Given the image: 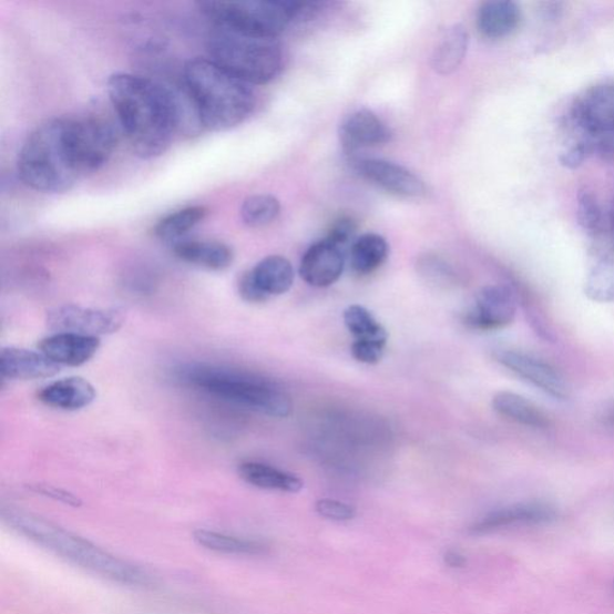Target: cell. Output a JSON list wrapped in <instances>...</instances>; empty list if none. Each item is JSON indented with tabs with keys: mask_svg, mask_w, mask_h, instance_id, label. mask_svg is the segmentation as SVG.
<instances>
[{
	"mask_svg": "<svg viewBox=\"0 0 614 614\" xmlns=\"http://www.w3.org/2000/svg\"><path fill=\"white\" fill-rule=\"evenodd\" d=\"M116 145L114 131L99 120H52L38 126L22 145L18 171L28 187L64 194L101 167Z\"/></svg>",
	"mask_w": 614,
	"mask_h": 614,
	"instance_id": "6da1fadb",
	"label": "cell"
},
{
	"mask_svg": "<svg viewBox=\"0 0 614 614\" xmlns=\"http://www.w3.org/2000/svg\"><path fill=\"white\" fill-rule=\"evenodd\" d=\"M108 93L130 147L144 160L167 152L182 121V104L168 88L153 80L119 72Z\"/></svg>",
	"mask_w": 614,
	"mask_h": 614,
	"instance_id": "7a4b0ae2",
	"label": "cell"
},
{
	"mask_svg": "<svg viewBox=\"0 0 614 614\" xmlns=\"http://www.w3.org/2000/svg\"><path fill=\"white\" fill-rule=\"evenodd\" d=\"M2 516L10 528L33 540L38 545L102 577L130 586H145L151 582L150 575L139 566L115 557L91 541L45 519L12 506L3 508Z\"/></svg>",
	"mask_w": 614,
	"mask_h": 614,
	"instance_id": "3957f363",
	"label": "cell"
},
{
	"mask_svg": "<svg viewBox=\"0 0 614 614\" xmlns=\"http://www.w3.org/2000/svg\"><path fill=\"white\" fill-rule=\"evenodd\" d=\"M184 84L196 119L211 131H227L244 123L255 110L256 96L250 84L229 74L211 60L188 61Z\"/></svg>",
	"mask_w": 614,
	"mask_h": 614,
	"instance_id": "277c9868",
	"label": "cell"
},
{
	"mask_svg": "<svg viewBox=\"0 0 614 614\" xmlns=\"http://www.w3.org/2000/svg\"><path fill=\"white\" fill-rule=\"evenodd\" d=\"M175 377L185 387L262 415L286 418L291 411L290 400L284 390L253 373L214 365L188 364L175 371Z\"/></svg>",
	"mask_w": 614,
	"mask_h": 614,
	"instance_id": "5b68a950",
	"label": "cell"
},
{
	"mask_svg": "<svg viewBox=\"0 0 614 614\" xmlns=\"http://www.w3.org/2000/svg\"><path fill=\"white\" fill-rule=\"evenodd\" d=\"M211 61L247 84H267L279 76L284 53L275 39H260L214 28L208 40Z\"/></svg>",
	"mask_w": 614,
	"mask_h": 614,
	"instance_id": "8992f818",
	"label": "cell"
},
{
	"mask_svg": "<svg viewBox=\"0 0 614 614\" xmlns=\"http://www.w3.org/2000/svg\"><path fill=\"white\" fill-rule=\"evenodd\" d=\"M303 2L248 0V2H202L204 17L215 27L260 39H275L299 21Z\"/></svg>",
	"mask_w": 614,
	"mask_h": 614,
	"instance_id": "52a82bcc",
	"label": "cell"
},
{
	"mask_svg": "<svg viewBox=\"0 0 614 614\" xmlns=\"http://www.w3.org/2000/svg\"><path fill=\"white\" fill-rule=\"evenodd\" d=\"M295 269L283 256H268L256 267L243 274L239 280V295L248 303H265L272 297L282 296L294 286Z\"/></svg>",
	"mask_w": 614,
	"mask_h": 614,
	"instance_id": "ba28073f",
	"label": "cell"
},
{
	"mask_svg": "<svg viewBox=\"0 0 614 614\" xmlns=\"http://www.w3.org/2000/svg\"><path fill=\"white\" fill-rule=\"evenodd\" d=\"M125 324L124 315L114 309H93L79 305L55 307L48 315V325L57 332H72L99 338L119 331Z\"/></svg>",
	"mask_w": 614,
	"mask_h": 614,
	"instance_id": "9c48e42d",
	"label": "cell"
},
{
	"mask_svg": "<svg viewBox=\"0 0 614 614\" xmlns=\"http://www.w3.org/2000/svg\"><path fill=\"white\" fill-rule=\"evenodd\" d=\"M518 313L514 291L504 285L482 287L464 315V324L475 330H501L513 324Z\"/></svg>",
	"mask_w": 614,
	"mask_h": 614,
	"instance_id": "30bf717a",
	"label": "cell"
},
{
	"mask_svg": "<svg viewBox=\"0 0 614 614\" xmlns=\"http://www.w3.org/2000/svg\"><path fill=\"white\" fill-rule=\"evenodd\" d=\"M495 360L553 399L563 401L570 398V386L565 377L550 362L515 349L499 350Z\"/></svg>",
	"mask_w": 614,
	"mask_h": 614,
	"instance_id": "8fae6325",
	"label": "cell"
},
{
	"mask_svg": "<svg viewBox=\"0 0 614 614\" xmlns=\"http://www.w3.org/2000/svg\"><path fill=\"white\" fill-rule=\"evenodd\" d=\"M354 165L362 178L387 193L402 197L426 195V184L413 172L382 158H356Z\"/></svg>",
	"mask_w": 614,
	"mask_h": 614,
	"instance_id": "7c38bea8",
	"label": "cell"
},
{
	"mask_svg": "<svg viewBox=\"0 0 614 614\" xmlns=\"http://www.w3.org/2000/svg\"><path fill=\"white\" fill-rule=\"evenodd\" d=\"M344 268L342 248L325 239L307 248L301 258L299 273L306 284L325 288L340 279Z\"/></svg>",
	"mask_w": 614,
	"mask_h": 614,
	"instance_id": "4fadbf2b",
	"label": "cell"
},
{
	"mask_svg": "<svg viewBox=\"0 0 614 614\" xmlns=\"http://www.w3.org/2000/svg\"><path fill=\"white\" fill-rule=\"evenodd\" d=\"M557 518L555 510L544 503H521L492 511L473 523L470 533L484 535L516 525L540 524Z\"/></svg>",
	"mask_w": 614,
	"mask_h": 614,
	"instance_id": "5bb4252c",
	"label": "cell"
},
{
	"mask_svg": "<svg viewBox=\"0 0 614 614\" xmlns=\"http://www.w3.org/2000/svg\"><path fill=\"white\" fill-rule=\"evenodd\" d=\"M391 139L390 129L369 110L350 113L340 127V140L348 155L375 145H381Z\"/></svg>",
	"mask_w": 614,
	"mask_h": 614,
	"instance_id": "9a60e30c",
	"label": "cell"
},
{
	"mask_svg": "<svg viewBox=\"0 0 614 614\" xmlns=\"http://www.w3.org/2000/svg\"><path fill=\"white\" fill-rule=\"evenodd\" d=\"M575 119L591 134L614 133V82L592 88L577 102Z\"/></svg>",
	"mask_w": 614,
	"mask_h": 614,
	"instance_id": "2e32d148",
	"label": "cell"
},
{
	"mask_svg": "<svg viewBox=\"0 0 614 614\" xmlns=\"http://www.w3.org/2000/svg\"><path fill=\"white\" fill-rule=\"evenodd\" d=\"M101 346L99 338L72 332H57L41 340L39 348L58 365L78 368L90 361Z\"/></svg>",
	"mask_w": 614,
	"mask_h": 614,
	"instance_id": "e0dca14e",
	"label": "cell"
},
{
	"mask_svg": "<svg viewBox=\"0 0 614 614\" xmlns=\"http://www.w3.org/2000/svg\"><path fill=\"white\" fill-rule=\"evenodd\" d=\"M60 371L61 365L33 350L8 347L3 348L0 355V372L8 379L32 381V379L53 377Z\"/></svg>",
	"mask_w": 614,
	"mask_h": 614,
	"instance_id": "ac0fdd59",
	"label": "cell"
},
{
	"mask_svg": "<svg viewBox=\"0 0 614 614\" xmlns=\"http://www.w3.org/2000/svg\"><path fill=\"white\" fill-rule=\"evenodd\" d=\"M95 398V388L82 377L60 379L38 392V399L43 405L63 411H79L93 403Z\"/></svg>",
	"mask_w": 614,
	"mask_h": 614,
	"instance_id": "d6986e66",
	"label": "cell"
},
{
	"mask_svg": "<svg viewBox=\"0 0 614 614\" xmlns=\"http://www.w3.org/2000/svg\"><path fill=\"white\" fill-rule=\"evenodd\" d=\"M175 257L203 269L223 272L232 266V248L214 241H182L173 246Z\"/></svg>",
	"mask_w": 614,
	"mask_h": 614,
	"instance_id": "ffe728a7",
	"label": "cell"
},
{
	"mask_svg": "<svg viewBox=\"0 0 614 614\" xmlns=\"http://www.w3.org/2000/svg\"><path fill=\"white\" fill-rule=\"evenodd\" d=\"M521 21L520 7L510 0L482 3L478 12V29L482 37L503 39L516 31Z\"/></svg>",
	"mask_w": 614,
	"mask_h": 614,
	"instance_id": "44dd1931",
	"label": "cell"
},
{
	"mask_svg": "<svg viewBox=\"0 0 614 614\" xmlns=\"http://www.w3.org/2000/svg\"><path fill=\"white\" fill-rule=\"evenodd\" d=\"M492 407L497 415L525 428L548 429L551 423L550 418L535 403L515 392H497Z\"/></svg>",
	"mask_w": 614,
	"mask_h": 614,
	"instance_id": "7402d4cb",
	"label": "cell"
},
{
	"mask_svg": "<svg viewBox=\"0 0 614 614\" xmlns=\"http://www.w3.org/2000/svg\"><path fill=\"white\" fill-rule=\"evenodd\" d=\"M238 473L247 484L262 490L297 493L304 488L299 477L262 462L245 461L239 464Z\"/></svg>",
	"mask_w": 614,
	"mask_h": 614,
	"instance_id": "603a6c76",
	"label": "cell"
},
{
	"mask_svg": "<svg viewBox=\"0 0 614 614\" xmlns=\"http://www.w3.org/2000/svg\"><path fill=\"white\" fill-rule=\"evenodd\" d=\"M470 38L465 29L454 24L446 29L433 49L431 64L441 75H449L462 64Z\"/></svg>",
	"mask_w": 614,
	"mask_h": 614,
	"instance_id": "cb8c5ba5",
	"label": "cell"
},
{
	"mask_svg": "<svg viewBox=\"0 0 614 614\" xmlns=\"http://www.w3.org/2000/svg\"><path fill=\"white\" fill-rule=\"evenodd\" d=\"M388 256L389 245L382 236L364 234L350 247V267L358 275H369L381 268Z\"/></svg>",
	"mask_w": 614,
	"mask_h": 614,
	"instance_id": "d4e9b609",
	"label": "cell"
},
{
	"mask_svg": "<svg viewBox=\"0 0 614 614\" xmlns=\"http://www.w3.org/2000/svg\"><path fill=\"white\" fill-rule=\"evenodd\" d=\"M208 209L194 206L168 214L154 227L155 237L164 242H182L188 232H192L206 218Z\"/></svg>",
	"mask_w": 614,
	"mask_h": 614,
	"instance_id": "484cf974",
	"label": "cell"
},
{
	"mask_svg": "<svg viewBox=\"0 0 614 614\" xmlns=\"http://www.w3.org/2000/svg\"><path fill=\"white\" fill-rule=\"evenodd\" d=\"M347 330L355 336V341L388 344V331L379 324L371 311L361 305H350L344 311Z\"/></svg>",
	"mask_w": 614,
	"mask_h": 614,
	"instance_id": "4316f807",
	"label": "cell"
},
{
	"mask_svg": "<svg viewBox=\"0 0 614 614\" xmlns=\"http://www.w3.org/2000/svg\"><path fill=\"white\" fill-rule=\"evenodd\" d=\"M194 539L197 543L212 551L233 554H260L266 552V545L258 541L241 539L211 531H196Z\"/></svg>",
	"mask_w": 614,
	"mask_h": 614,
	"instance_id": "83f0119b",
	"label": "cell"
},
{
	"mask_svg": "<svg viewBox=\"0 0 614 614\" xmlns=\"http://www.w3.org/2000/svg\"><path fill=\"white\" fill-rule=\"evenodd\" d=\"M282 211L280 202L272 195H254L247 197L242 206L243 223L253 228L273 224Z\"/></svg>",
	"mask_w": 614,
	"mask_h": 614,
	"instance_id": "f1b7e54d",
	"label": "cell"
},
{
	"mask_svg": "<svg viewBox=\"0 0 614 614\" xmlns=\"http://www.w3.org/2000/svg\"><path fill=\"white\" fill-rule=\"evenodd\" d=\"M584 294L596 303H614V260L606 259L593 269Z\"/></svg>",
	"mask_w": 614,
	"mask_h": 614,
	"instance_id": "f546056e",
	"label": "cell"
},
{
	"mask_svg": "<svg viewBox=\"0 0 614 614\" xmlns=\"http://www.w3.org/2000/svg\"><path fill=\"white\" fill-rule=\"evenodd\" d=\"M315 510L319 516L338 522L354 520L357 515V509L354 505L330 499L317 501Z\"/></svg>",
	"mask_w": 614,
	"mask_h": 614,
	"instance_id": "4dcf8cb0",
	"label": "cell"
},
{
	"mask_svg": "<svg viewBox=\"0 0 614 614\" xmlns=\"http://www.w3.org/2000/svg\"><path fill=\"white\" fill-rule=\"evenodd\" d=\"M357 228V223L352 217L341 216L331 225L326 239L342 248L355 238Z\"/></svg>",
	"mask_w": 614,
	"mask_h": 614,
	"instance_id": "1f68e13d",
	"label": "cell"
},
{
	"mask_svg": "<svg viewBox=\"0 0 614 614\" xmlns=\"http://www.w3.org/2000/svg\"><path fill=\"white\" fill-rule=\"evenodd\" d=\"M386 347L382 344L355 341L350 346V354L361 364L375 365L382 360Z\"/></svg>",
	"mask_w": 614,
	"mask_h": 614,
	"instance_id": "d6a6232c",
	"label": "cell"
},
{
	"mask_svg": "<svg viewBox=\"0 0 614 614\" xmlns=\"http://www.w3.org/2000/svg\"><path fill=\"white\" fill-rule=\"evenodd\" d=\"M32 490L68 505L80 506L82 504L76 495L62 489H57L50 485H34Z\"/></svg>",
	"mask_w": 614,
	"mask_h": 614,
	"instance_id": "836d02e7",
	"label": "cell"
},
{
	"mask_svg": "<svg viewBox=\"0 0 614 614\" xmlns=\"http://www.w3.org/2000/svg\"><path fill=\"white\" fill-rule=\"evenodd\" d=\"M444 562L450 567H462L465 565V559L464 555L461 554L459 551H448L444 554Z\"/></svg>",
	"mask_w": 614,
	"mask_h": 614,
	"instance_id": "e575fe53",
	"label": "cell"
},
{
	"mask_svg": "<svg viewBox=\"0 0 614 614\" xmlns=\"http://www.w3.org/2000/svg\"><path fill=\"white\" fill-rule=\"evenodd\" d=\"M606 426L614 428V406L607 409V412L603 416Z\"/></svg>",
	"mask_w": 614,
	"mask_h": 614,
	"instance_id": "d590c367",
	"label": "cell"
},
{
	"mask_svg": "<svg viewBox=\"0 0 614 614\" xmlns=\"http://www.w3.org/2000/svg\"><path fill=\"white\" fill-rule=\"evenodd\" d=\"M612 232H613V238H614V218H613V223H612Z\"/></svg>",
	"mask_w": 614,
	"mask_h": 614,
	"instance_id": "8d00e7d4",
	"label": "cell"
}]
</instances>
